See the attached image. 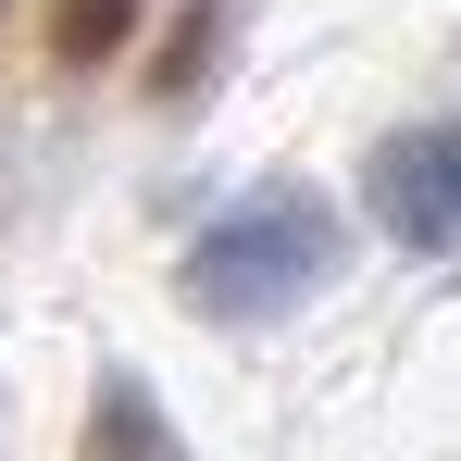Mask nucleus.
Returning a JSON list of instances; mask_svg holds the SVG:
<instances>
[{
    "label": "nucleus",
    "mask_w": 461,
    "mask_h": 461,
    "mask_svg": "<svg viewBox=\"0 0 461 461\" xmlns=\"http://www.w3.org/2000/svg\"><path fill=\"white\" fill-rule=\"evenodd\" d=\"M337 275V212L312 200V187H262V200H237L225 225L187 249V312L200 324H275V312H300L312 287Z\"/></svg>",
    "instance_id": "obj_1"
},
{
    "label": "nucleus",
    "mask_w": 461,
    "mask_h": 461,
    "mask_svg": "<svg viewBox=\"0 0 461 461\" xmlns=\"http://www.w3.org/2000/svg\"><path fill=\"white\" fill-rule=\"evenodd\" d=\"M362 200H375V225L399 237V249L449 262L461 249V125H399V138H375Z\"/></svg>",
    "instance_id": "obj_2"
},
{
    "label": "nucleus",
    "mask_w": 461,
    "mask_h": 461,
    "mask_svg": "<svg viewBox=\"0 0 461 461\" xmlns=\"http://www.w3.org/2000/svg\"><path fill=\"white\" fill-rule=\"evenodd\" d=\"M87 461H187V437H175V411H162L138 375H100V399H87Z\"/></svg>",
    "instance_id": "obj_3"
},
{
    "label": "nucleus",
    "mask_w": 461,
    "mask_h": 461,
    "mask_svg": "<svg viewBox=\"0 0 461 461\" xmlns=\"http://www.w3.org/2000/svg\"><path fill=\"white\" fill-rule=\"evenodd\" d=\"M125 25H138V0H63V13H50V50H63V63H113Z\"/></svg>",
    "instance_id": "obj_4"
},
{
    "label": "nucleus",
    "mask_w": 461,
    "mask_h": 461,
    "mask_svg": "<svg viewBox=\"0 0 461 461\" xmlns=\"http://www.w3.org/2000/svg\"><path fill=\"white\" fill-rule=\"evenodd\" d=\"M212 38H225V13H187V38H175V50H162V100H187V87H200V63H212Z\"/></svg>",
    "instance_id": "obj_5"
}]
</instances>
